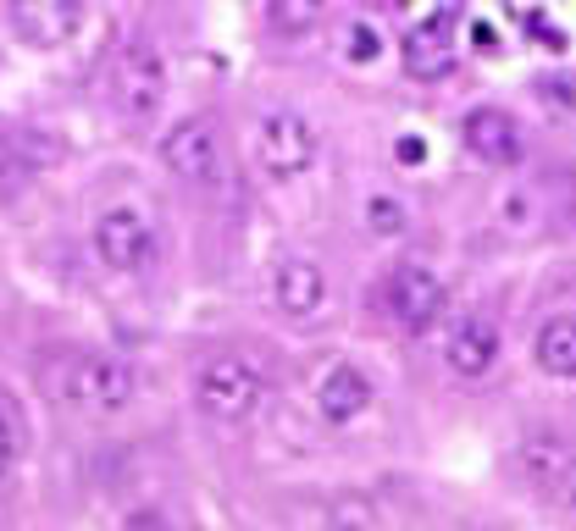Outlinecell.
<instances>
[{"mask_svg":"<svg viewBox=\"0 0 576 531\" xmlns=\"http://www.w3.org/2000/svg\"><path fill=\"white\" fill-rule=\"evenodd\" d=\"M45 388L56 393L67 410H84V415H117L133 404V377L128 360L117 354H61L56 366L45 371Z\"/></svg>","mask_w":576,"mask_h":531,"instance_id":"1","label":"cell"},{"mask_svg":"<svg viewBox=\"0 0 576 531\" xmlns=\"http://www.w3.org/2000/svg\"><path fill=\"white\" fill-rule=\"evenodd\" d=\"M194 399H200V410L211 415V421H255L261 415V404L272 399V377H266L261 360H250V354H216V360H205L200 377H194Z\"/></svg>","mask_w":576,"mask_h":531,"instance_id":"2","label":"cell"},{"mask_svg":"<svg viewBox=\"0 0 576 531\" xmlns=\"http://www.w3.org/2000/svg\"><path fill=\"white\" fill-rule=\"evenodd\" d=\"M255 161H261L266 177H300L316 166V128L300 117V111H266L255 122Z\"/></svg>","mask_w":576,"mask_h":531,"instance_id":"3","label":"cell"},{"mask_svg":"<svg viewBox=\"0 0 576 531\" xmlns=\"http://www.w3.org/2000/svg\"><path fill=\"white\" fill-rule=\"evenodd\" d=\"M161 161H167L172 177L194 183V189H216L222 183V133H216L211 117H183L167 128L161 139Z\"/></svg>","mask_w":576,"mask_h":531,"instance_id":"4","label":"cell"},{"mask_svg":"<svg viewBox=\"0 0 576 531\" xmlns=\"http://www.w3.org/2000/svg\"><path fill=\"white\" fill-rule=\"evenodd\" d=\"M383 305L405 332H427L432 321L449 310V288H444V277L432 272V266L399 260L394 272H388V283H383Z\"/></svg>","mask_w":576,"mask_h":531,"instance_id":"5","label":"cell"},{"mask_svg":"<svg viewBox=\"0 0 576 531\" xmlns=\"http://www.w3.org/2000/svg\"><path fill=\"white\" fill-rule=\"evenodd\" d=\"M95 255L122 277L150 272L156 266V227H150V216H139L133 205H111L95 222Z\"/></svg>","mask_w":576,"mask_h":531,"instance_id":"6","label":"cell"},{"mask_svg":"<svg viewBox=\"0 0 576 531\" xmlns=\"http://www.w3.org/2000/svg\"><path fill=\"white\" fill-rule=\"evenodd\" d=\"M111 89H117V111L128 122H150L167 100V61H161L156 45H128L117 56V72H111Z\"/></svg>","mask_w":576,"mask_h":531,"instance_id":"7","label":"cell"},{"mask_svg":"<svg viewBox=\"0 0 576 531\" xmlns=\"http://www.w3.org/2000/svg\"><path fill=\"white\" fill-rule=\"evenodd\" d=\"M399 61H405V72L421 78V83L444 78V72L455 67V12L444 6V12L410 23L405 39H399Z\"/></svg>","mask_w":576,"mask_h":531,"instance_id":"8","label":"cell"},{"mask_svg":"<svg viewBox=\"0 0 576 531\" xmlns=\"http://www.w3.org/2000/svg\"><path fill=\"white\" fill-rule=\"evenodd\" d=\"M493 360H499V327H493L488 316H455L444 332V366L455 371L460 382H477L493 371Z\"/></svg>","mask_w":576,"mask_h":531,"instance_id":"9","label":"cell"},{"mask_svg":"<svg viewBox=\"0 0 576 531\" xmlns=\"http://www.w3.org/2000/svg\"><path fill=\"white\" fill-rule=\"evenodd\" d=\"M460 139H466V150L477 155L482 166H516V161H521V122L510 117L504 106H477V111H466V122H460Z\"/></svg>","mask_w":576,"mask_h":531,"instance_id":"10","label":"cell"},{"mask_svg":"<svg viewBox=\"0 0 576 531\" xmlns=\"http://www.w3.org/2000/svg\"><path fill=\"white\" fill-rule=\"evenodd\" d=\"M372 410V377L349 360H333V366L316 377V415L333 426H349Z\"/></svg>","mask_w":576,"mask_h":531,"instance_id":"11","label":"cell"},{"mask_svg":"<svg viewBox=\"0 0 576 531\" xmlns=\"http://www.w3.org/2000/svg\"><path fill=\"white\" fill-rule=\"evenodd\" d=\"M272 299H277V310H283V316L311 321L316 310L327 305V272L316 266V260H305V255L283 260V266L272 272Z\"/></svg>","mask_w":576,"mask_h":531,"instance_id":"12","label":"cell"},{"mask_svg":"<svg viewBox=\"0 0 576 531\" xmlns=\"http://www.w3.org/2000/svg\"><path fill=\"white\" fill-rule=\"evenodd\" d=\"M12 23H17V34L34 39L39 50H56L84 28V6H17Z\"/></svg>","mask_w":576,"mask_h":531,"instance_id":"13","label":"cell"},{"mask_svg":"<svg viewBox=\"0 0 576 531\" xmlns=\"http://www.w3.org/2000/svg\"><path fill=\"white\" fill-rule=\"evenodd\" d=\"M532 360H538L549 377L576 382V316H549L532 338Z\"/></svg>","mask_w":576,"mask_h":531,"instance_id":"14","label":"cell"},{"mask_svg":"<svg viewBox=\"0 0 576 531\" xmlns=\"http://www.w3.org/2000/svg\"><path fill=\"white\" fill-rule=\"evenodd\" d=\"M521 465H527V476L554 487L560 471L571 465V454H565V443H554V437H532V443H521Z\"/></svg>","mask_w":576,"mask_h":531,"instance_id":"15","label":"cell"},{"mask_svg":"<svg viewBox=\"0 0 576 531\" xmlns=\"http://www.w3.org/2000/svg\"><path fill=\"white\" fill-rule=\"evenodd\" d=\"M366 222H372L377 238H399L410 227V211H405V200H394V194H372V200H366Z\"/></svg>","mask_w":576,"mask_h":531,"instance_id":"16","label":"cell"},{"mask_svg":"<svg viewBox=\"0 0 576 531\" xmlns=\"http://www.w3.org/2000/svg\"><path fill=\"white\" fill-rule=\"evenodd\" d=\"M333 531H377V520H372V509L360 504V498H338L333 504Z\"/></svg>","mask_w":576,"mask_h":531,"instance_id":"17","label":"cell"},{"mask_svg":"<svg viewBox=\"0 0 576 531\" xmlns=\"http://www.w3.org/2000/svg\"><path fill=\"white\" fill-rule=\"evenodd\" d=\"M377 56V34L366 23H349V61H372Z\"/></svg>","mask_w":576,"mask_h":531,"instance_id":"18","label":"cell"},{"mask_svg":"<svg viewBox=\"0 0 576 531\" xmlns=\"http://www.w3.org/2000/svg\"><path fill=\"white\" fill-rule=\"evenodd\" d=\"M272 23L277 28H311L316 23V6H272Z\"/></svg>","mask_w":576,"mask_h":531,"instance_id":"19","label":"cell"},{"mask_svg":"<svg viewBox=\"0 0 576 531\" xmlns=\"http://www.w3.org/2000/svg\"><path fill=\"white\" fill-rule=\"evenodd\" d=\"M554 493H560L565 504L576 509V454H571V465H565V471H560V482H554Z\"/></svg>","mask_w":576,"mask_h":531,"instance_id":"20","label":"cell"},{"mask_svg":"<svg viewBox=\"0 0 576 531\" xmlns=\"http://www.w3.org/2000/svg\"><path fill=\"white\" fill-rule=\"evenodd\" d=\"M12 454H17V437H12V421H6V415H0V471H6V465H12Z\"/></svg>","mask_w":576,"mask_h":531,"instance_id":"21","label":"cell"},{"mask_svg":"<svg viewBox=\"0 0 576 531\" xmlns=\"http://www.w3.org/2000/svg\"><path fill=\"white\" fill-rule=\"evenodd\" d=\"M421 155H427V150H421V139H399V161H410V166H416Z\"/></svg>","mask_w":576,"mask_h":531,"instance_id":"22","label":"cell"}]
</instances>
